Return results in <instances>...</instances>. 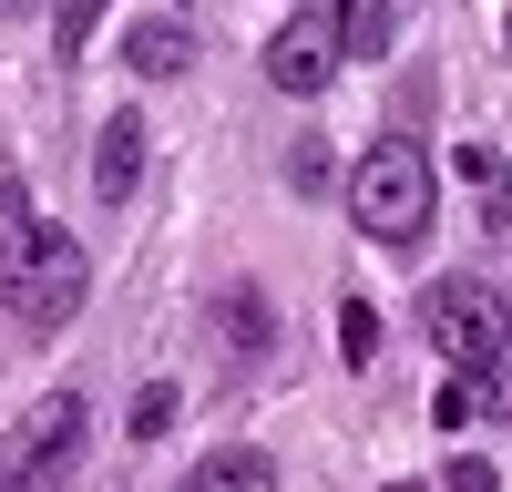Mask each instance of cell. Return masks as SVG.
<instances>
[{"instance_id":"15","label":"cell","mask_w":512,"mask_h":492,"mask_svg":"<svg viewBox=\"0 0 512 492\" xmlns=\"http://www.w3.org/2000/svg\"><path fill=\"white\" fill-rule=\"evenodd\" d=\"M154 431H175V390H164V380L134 400V441H154Z\"/></svg>"},{"instance_id":"5","label":"cell","mask_w":512,"mask_h":492,"mask_svg":"<svg viewBox=\"0 0 512 492\" xmlns=\"http://www.w3.org/2000/svg\"><path fill=\"white\" fill-rule=\"evenodd\" d=\"M338 62H349V52H338L328 11H297V21H277V31H267V82H277V93H297V103L328 93V72H338Z\"/></svg>"},{"instance_id":"20","label":"cell","mask_w":512,"mask_h":492,"mask_svg":"<svg viewBox=\"0 0 512 492\" xmlns=\"http://www.w3.org/2000/svg\"><path fill=\"white\" fill-rule=\"evenodd\" d=\"M502 52H512V11H502Z\"/></svg>"},{"instance_id":"18","label":"cell","mask_w":512,"mask_h":492,"mask_svg":"<svg viewBox=\"0 0 512 492\" xmlns=\"http://www.w3.org/2000/svg\"><path fill=\"white\" fill-rule=\"evenodd\" d=\"M21 11H31V0H0V21H21Z\"/></svg>"},{"instance_id":"3","label":"cell","mask_w":512,"mask_h":492,"mask_svg":"<svg viewBox=\"0 0 512 492\" xmlns=\"http://www.w3.org/2000/svg\"><path fill=\"white\" fill-rule=\"evenodd\" d=\"M349 216L369 246H420L441 216V175H431V154H420L410 134H379L359 164H349Z\"/></svg>"},{"instance_id":"2","label":"cell","mask_w":512,"mask_h":492,"mask_svg":"<svg viewBox=\"0 0 512 492\" xmlns=\"http://www.w3.org/2000/svg\"><path fill=\"white\" fill-rule=\"evenodd\" d=\"M420 339L451 359V380L482 390V410H512V308L482 277H431L420 287Z\"/></svg>"},{"instance_id":"9","label":"cell","mask_w":512,"mask_h":492,"mask_svg":"<svg viewBox=\"0 0 512 492\" xmlns=\"http://www.w3.org/2000/svg\"><path fill=\"white\" fill-rule=\"evenodd\" d=\"M175 492H277V462L267 451H205Z\"/></svg>"},{"instance_id":"1","label":"cell","mask_w":512,"mask_h":492,"mask_svg":"<svg viewBox=\"0 0 512 492\" xmlns=\"http://www.w3.org/2000/svg\"><path fill=\"white\" fill-rule=\"evenodd\" d=\"M82 298H93V257L72 246V226H52L21 185H0V308L31 339H52L82 318Z\"/></svg>"},{"instance_id":"8","label":"cell","mask_w":512,"mask_h":492,"mask_svg":"<svg viewBox=\"0 0 512 492\" xmlns=\"http://www.w3.org/2000/svg\"><path fill=\"white\" fill-rule=\"evenodd\" d=\"M318 11H328V31H338L349 62H379L400 41V0H318Z\"/></svg>"},{"instance_id":"12","label":"cell","mask_w":512,"mask_h":492,"mask_svg":"<svg viewBox=\"0 0 512 492\" xmlns=\"http://www.w3.org/2000/svg\"><path fill=\"white\" fill-rule=\"evenodd\" d=\"M338 359H349V369H369V359H379V308H369V298L338 308Z\"/></svg>"},{"instance_id":"7","label":"cell","mask_w":512,"mask_h":492,"mask_svg":"<svg viewBox=\"0 0 512 492\" xmlns=\"http://www.w3.org/2000/svg\"><path fill=\"white\" fill-rule=\"evenodd\" d=\"M123 62H134L144 82H175V72L195 62V31H185V11H154V21H134V31H123Z\"/></svg>"},{"instance_id":"16","label":"cell","mask_w":512,"mask_h":492,"mask_svg":"<svg viewBox=\"0 0 512 492\" xmlns=\"http://www.w3.org/2000/svg\"><path fill=\"white\" fill-rule=\"evenodd\" d=\"M441 482H451V492H502V482H492V462H451Z\"/></svg>"},{"instance_id":"17","label":"cell","mask_w":512,"mask_h":492,"mask_svg":"<svg viewBox=\"0 0 512 492\" xmlns=\"http://www.w3.org/2000/svg\"><path fill=\"white\" fill-rule=\"evenodd\" d=\"M390 492H451V482H390Z\"/></svg>"},{"instance_id":"13","label":"cell","mask_w":512,"mask_h":492,"mask_svg":"<svg viewBox=\"0 0 512 492\" xmlns=\"http://www.w3.org/2000/svg\"><path fill=\"white\" fill-rule=\"evenodd\" d=\"M103 11H113V0H52V41H62V62L93 41V21H103Z\"/></svg>"},{"instance_id":"14","label":"cell","mask_w":512,"mask_h":492,"mask_svg":"<svg viewBox=\"0 0 512 492\" xmlns=\"http://www.w3.org/2000/svg\"><path fill=\"white\" fill-rule=\"evenodd\" d=\"M472 410H482V390H472V380H451V390L431 400V421H441V431H472Z\"/></svg>"},{"instance_id":"11","label":"cell","mask_w":512,"mask_h":492,"mask_svg":"<svg viewBox=\"0 0 512 492\" xmlns=\"http://www.w3.org/2000/svg\"><path fill=\"white\" fill-rule=\"evenodd\" d=\"M216 339H226L236 359H256V349L277 339V318H267V298H256V287H236V298L216 308Z\"/></svg>"},{"instance_id":"4","label":"cell","mask_w":512,"mask_h":492,"mask_svg":"<svg viewBox=\"0 0 512 492\" xmlns=\"http://www.w3.org/2000/svg\"><path fill=\"white\" fill-rule=\"evenodd\" d=\"M82 431H93V410H82V390H52V400H31V421L11 431V482L21 492H62L82 472Z\"/></svg>"},{"instance_id":"10","label":"cell","mask_w":512,"mask_h":492,"mask_svg":"<svg viewBox=\"0 0 512 492\" xmlns=\"http://www.w3.org/2000/svg\"><path fill=\"white\" fill-rule=\"evenodd\" d=\"M461 185L482 195L492 226H512V164H502V144H461Z\"/></svg>"},{"instance_id":"19","label":"cell","mask_w":512,"mask_h":492,"mask_svg":"<svg viewBox=\"0 0 512 492\" xmlns=\"http://www.w3.org/2000/svg\"><path fill=\"white\" fill-rule=\"evenodd\" d=\"M0 492H21V482H11V462H0Z\"/></svg>"},{"instance_id":"6","label":"cell","mask_w":512,"mask_h":492,"mask_svg":"<svg viewBox=\"0 0 512 492\" xmlns=\"http://www.w3.org/2000/svg\"><path fill=\"white\" fill-rule=\"evenodd\" d=\"M134 185H144V113H113L93 134V195L103 205H134Z\"/></svg>"}]
</instances>
